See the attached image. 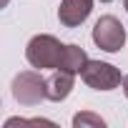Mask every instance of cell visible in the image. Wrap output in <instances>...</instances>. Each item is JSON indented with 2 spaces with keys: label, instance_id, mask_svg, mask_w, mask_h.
<instances>
[{
  "label": "cell",
  "instance_id": "7c38bea8",
  "mask_svg": "<svg viewBox=\"0 0 128 128\" xmlns=\"http://www.w3.org/2000/svg\"><path fill=\"white\" fill-rule=\"evenodd\" d=\"M126 10H128V0H126Z\"/></svg>",
  "mask_w": 128,
  "mask_h": 128
},
{
  "label": "cell",
  "instance_id": "9c48e42d",
  "mask_svg": "<svg viewBox=\"0 0 128 128\" xmlns=\"http://www.w3.org/2000/svg\"><path fill=\"white\" fill-rule=\"evenodd\" d=\"M15 126H53V120H45V118H33V120H25V118H10L5 123V128H15Z\"/></svg>",
  "mask_w": 128,
  "mask_h": 128
},
{
  "label": "cell",
  "instance_id": "8992f818",
  "mask_svg": "<svg viewBox=\"0 0 128 128\" xmlns=\"http://www.w3.org/2000/svg\"><path fill=\"white\" fill-rule=\"evenodd\" d=\"M73 76L76 73H68V70H60L55 68L48 78H45V93H48V100L53 103H60L66 100L73 90Z\"/></svg>",
  "mask_w": 128,
  "mask_h": 128
},
{
  "label": "cell",
  "instance_id": "277c9868",
  "mask_svg": "<svg viewBox=\"0 0 128 128\" xmlns=\"http://www.w3.org/2000/svg\"><path fill=\"white\" fill-rule=\"evenodd\" d=\"M93 43L106 53H118L126 43V30H123L120 20L113 15L98 18V23L93 25Z\"/></svg>",
  "mask_w": 128,
  "mask_h": 128
},
{
  "label": "cell",
  "instance_id": "8fae6325",
  "mask_svg": "<svg viewBox=\"0 0 128 128\" xmlns=\"http://www.w3.org/2000/svg\"><path fill=\"white\" fill-rule=\"evenodd\" d=\"M100 3H110V0H100Z\"/></svg>",
  "mask_w": 128,
  "mask_h": 128
},
{
  "label": "cell",
  "instance_id": "7a4b0ae2",
  "mask_svg": "<svg viewBox=\"0 0 128 128\" xmlns=\"http://www.w3.org/2000/svg\"><path fill=\"white\" fill-rule=\"evenodd\" d=\"M13 98L20 106H38L40 100L48 98V93H45V78L40 73H33V70L18 73L13 78Z\"/></svg>",
  "mask_w": 128,
  "mask_h": 128
},
{
  "label": "cell",
  "instance_id": "52a82bcc",
  "mask_svg": "<svg viewBox=\"0 0 128 128\" xmlns=\"http://www.w3.org/2000/svg\"><path fill=\"white\" fill-rule=\"evenodd\" d=\"M86 63H88V55H86V50L80 45H66L58 68L60 70H68V73H80Z\"/></svg>",
  "mask_w": 128,
  "mask_h": 128
},
{
  "label": "cell",
  "instance_id": "ba28073f",
  "mask_svg": "<svg viewBox=\"0 0 128 128\" xmlns=\"http://www.w3.org/2000/svg\"><path fill=\"white\" fill-rule=\"evenodd\" d=\"M73 126H76V128H103L106 120H103L100 116L90 113V110H83V113H78V116L73 118Z\"/></svg>",
  "mask_w": 128,
  "mask_h": 128
},
{
  "label": "cell",
  "instance_id": "6da1fadb",
  "mask_svg": "<svg viewBox=\"0 0 128 128\" xmlns=\"http://www.w3.org/2000/svg\"><path fill=\"white\" fill-rule=\"evenodd\" d=\"M63 50H66V45H60L58 38L53 35H35L30 38L28 48H25V58L33 68H58L60 66V58H63Z\"/></svg>",
  "mask_w": 128,
  "mask_h": 128
},
{
  "label": "cell",
  "instance_id": "5b68a950",
  "mask_svg": "<svg viewBox=\"0 0 128 128\" xmlns=\"http://www.w3.org/2000/svg\"><path fill=\"white\" fill-rule=\"evenodd\" d=\"M93 10V0H63L58 8V20L66 28H78Z\"/></svg>",
  "mask_w": 128,
  "mask_h": 128
},
{
  "label": "cell",
  "instance_id": "30bf717a",
  "mask_svg": "<svg viewBox=\"0 0 128 128\" xmlns=\"http://www.w3.org/2000/svg\"><path fill=\"white\" fill-rule=\"evenodd\" d=\"M123 93H126V98H128V76L123 78Z\"/></svg>",
  "mask_w": 128,
  "mask_h": 128
},
{
  "label": "cell",
  "instance_id": "3957f363",
  "mask_svg": "<svg viewBox=\"0 0 128 128\" xmlns=\"http://www.w3.org/2000/svg\"><path fill=\"white\" fill-rule=\"evenodd\" d=\"M80 78L93 90H113L123 83L120 70L113 68L110 63H100V60H88L83 66V70H80Z\"/></svg>",
  "mask_w": 128,
  "mask_h": 128
}]
</instances>
